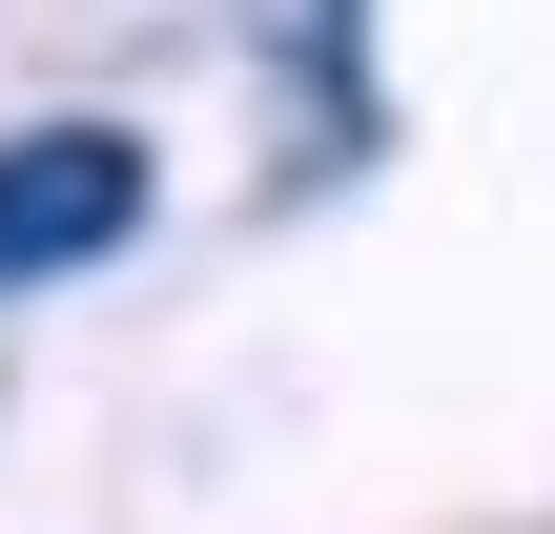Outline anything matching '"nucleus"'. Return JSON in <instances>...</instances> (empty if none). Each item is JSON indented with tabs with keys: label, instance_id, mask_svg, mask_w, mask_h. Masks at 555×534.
I'll use <instances>...</instances> for the list:
<instances>
[{
	"label": "nucleus",
	"instance_id": "f257e3e1",
	"mask_svg": "<svg viewBox=\"0 0 555 534\" xmlns=\"http://www.w3.org/2000/svg\"><path fill=\"white\" fill-rule=\"evenodd\" d=\"M165 206V165H144V123H0V288H62V268H103L124 226Z\"/></svg>",
	"mask_w": 555,
	"mask_h": 534
}]
</instances>
